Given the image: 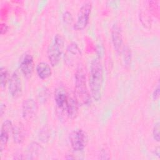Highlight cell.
<instances>
[{"mask_svg": "<svg viewBox=\"0 0 160 160\" xmlns=\"http://www.w3.org/2000/svg\"><path fill=\"white\" fill-rule=\"evenodd\" d=\"M103 83V69L99 58H94L91 64L89 73V87L91 97L95 101L101 99Z\"/></svg>", "mask_w": 160, "mask_h": 160, "instance_id": "cell-1", "label": "cell"}, {"mask_svg": "<svg viewBox=\"0 0 160 160\" xmlns=\"http://www.w3.org/2000/svg\"><path fill=\"white\" fill-rule=\"evenodd\" d=\"M75 96L79 104L89 105L91 96L86 86V74L82 66H79L75 73Z\"/></svg>", "mask_w": 160, "mask_h": 160, "instance_id": "cell-2", "label": "cell"}, {"mask_svg": "<svg viewBox=\"0 0 160 160\" xmlns=\"http://www.w3.org/2000/svg\"><path fill=\"white\" fill-rule=\"evenodd\" d=\"M63 48V38L59 34L55 35L52 42L49 45L47 51L48 58L52 66H55L59 63Z\"/></svg>", "mask_w": 160, "mask_h": 160, "instance_id": "cell-3", "label": "cell"}, {"mask_svg": "<svg viewBox=\"0 0 160 160\" xmlns=\"http://www.w3.org/2000/svg\"><path fill=\"white\" fill-rule=\"evenodd\" d=\"M69 141L72 149L75 151H82L88 141V136L85 131L81 129L74 130L69 136Z\"/></svg>", "mask_w": 160, "mask_h": 160, "instance_id": "cell-4", "label": "cell"}, {"mask_svg": "<svg viewBox=\"0 0 160 160\" xmlns=\"http://www.w3.org/2000/svg\"><path fill=\"white\" fill-rule=\"evenodd\" d=\"M92 5L90 2H84L80 8L74 29L77 31L84 29L88 25L91 11Z\"/></svg>", "mask_w": 160, "mask_h": 160, "instance_id": "cell-5", "label": "cell"}, {"mask_svg": "<svg viewBox=\"0 0 160 160\" xmlns=\"http://www.w3.org/2000/svg\"><path fill=\"white\" fill-rule=\"evenodd\" d=\"M34 64L32 56L28 53H26L21 58L19 68L22 74L27 78L31 76L34 70Z\"/></svg>", "mask_w": 160, "mask_h": 160, "instance_id": "cell-6", "label": "cell"}, {"mask_svg": "<svg viewBox=\"0 0 160 160\" xmlns=\"http://www.w3.org/2000/svg\"><path fill=\"white\" fill-rule=\"evenodd\" d=\"M9 91L11 95L14 98H18L21 94L22 83L19 75L17 72H14L10 78Z\"/></svg>", "mask_w": 160, "mask_h": 160, "instance_id": "cell-7", "label": "cell"}, {"mask_svg": "<svg viewBox=\"0 0 160 160\" xmlns=\"http://www.w3.org/2000/svg\"><path fill=\"white\" fill-rule=\"evenodd\" d=\"M38 110L36 102L32 99L24 100L22 104V116L26 120L32 119L36 114Z\"/></svg>", "mask_w": 160, "mask_h": 160, "instance_id": "cell-8", "label": "cell"}, {"mask_svg": "<svg viewBox=\"0 0 160 160\" xmlns=\"http://www.w3.org/2000/svg\"><path fill=\"white\" fill-rule=\"evenodd\" d=\"M111 39L114 49L118 53H121L122 51V36L121 27L118 23L113 24L111 29Z\"/></svg>", "mask_w": 160, "mask_h": 160, "instance_id": "cell-9", "label": "cell"}, {"mask_svg": "<svg viewBox=\"0 0 160 160\" xmlns=\"http://www.w3.org/2000/svg\"><path fill=\"white\" fill-rule=\"evenodd\" d=\"M79 104L75 95L68 94L64 109L66 110V114L69 118L73 119L78 116L79 112Z\"/></svg>", "mask_w": 160, "mask_h": 160, "instance_id": "cell-10", "label": "cell"}, {"mask_svg": "<svg viewBox=\"0 0 160 160\" xmlns=\"http://www.w3.org/2000/svg\"><path fill=\"white\" fill-rule=\"evenodd\" d=\"M12 124L11 121L5 120L1 126V134H0V151L2 152L7 145L8 142L9 133L12 130Z\"/></svg>", "mask_w": 160, "mask_h": 160, "instance_id": "cell-11", "label": "cell"}, {"mask_svg": "<svg viewBox=\"0 0 160 160\" xmlns=\"http://www.w3.org/2000/svg\"><path fill=\"white\" fill-rule=\"evenodd\" d=\"M81 49L75 42L71 43L67 48L64 58L68 64H72L81 56Z\"/></svg>", "mask_w": 160, "mask_h": 160, "instance_id": "cell-12", "label": "cell"}, {"mask_svg": "<svg viewBox=\"0 0 160 160\" xmlns=\"http://www.w3.org/2000/svg\"><path fill=\"white\" fill-rule=\"evenodd\" d=\"M68 94L66 92L65 89L59 86L58 88L54 92V100L57 106L59 108L64 109L65 106L67 102Z\"/></svg>", "mask_w": 160, "mask_h": 160, "instance_id": "cell-13", "label": "cell"}, {"mask_svg": "<svg viewBox=\"0 0 160 160\" xmlns=\"http://www.w3.org/2000/svg\"><path fill=\"white\" fill-rule=\"evenodd\" d=\"M36 72L39 78L41 79H46L51 76L52 70L50 65L46 62H39L36 68Z\"/></svg>", "mask_w": 160, "mask_h": 160, "instance_id": "cell-14", "label": "cell"}, {"mask_svg": "<svg viewBox=\"0 0 160 160\" xmlns=\"http://www.w3.org/2000/svg\"><path fill=\"white\" fill-rule=\"evenodd\" d=\"M12 132L13 134V138H14V141H16L18 143H21L23 141L24 135L21 128L18 126L13 127Z\"/></svg>", "mask_w": 160, "mask_h": 160, "instance_id": "cell-15", "label": "cell"}, {"mask_svg": "<svg viewBox=\"0 0 160 160\" xmlns=\"http://www.w3.org/2000/svg\"><path fill=\"white\" fill-rule=\"evenodd\" d=\"M8 78V72L6 69L4 67H1L0 69V84L2 88H4L6 85Z\"/></svg>", "mask_w": 160, "mask_h": 160, "instance_id": "cell-16", "label": "cell"}, {"mask_svg": "<svg viewBox=\"0 0 160 160\" xmlns=\"http://www.w3.org/2000/svg\"><path fill=\"white\" fill-rule=\"evenodd\" d=\"M124 55V63L127 65L129 66V64H131V51L129 49V48L126 46L123 48L122 51Z\"/></svg>", "mask_w": 160, "mask_h": 160, "instance_id": "cell-17", "label": "cell"}, {"mask_svg": "<svg viewBox=\"0 0 160 160\" xmlns=\"http://www.w3.org/2000/svg\"><path fill=\"white\" fill-rule=\"evenodd\" d=\"M152 134H153L154 139L158 142L159 141V122H157L156 123H155L153 128V130H152Z\"/></svg>", "mask_w": 160, "mask_h": 160, "instance_id": "cell-18", "label": "cell"}, {"mask_svg": "<svg viewBox=\"0 0 160 160\" xmlns=\"http://www.w3.org/2000/svg\"><path fill=\"white\" fill-rule=\"evenodd\" d=\"M63 20L64 21L66 22V23H71L72 21V15L70 12L66 11L64 13L63 16Z\"/></svg>", "mask_w": 160, "mask_h": 160, "instance_id": "cell-19", "label": "cell"}, {"mask_svg": "<svg viewBox=\"0 0 160 160\" xmlns=\"http://www.w3.org/2000/svg\"><path fill=\"white\" fill-rule=\"evenodd\" d=\"M159 84L158 83L157 84L156 88L154 89L153 94H152V98H153V99L154 100L158 99L159 98Z\"/></svg>", "mask_w": 160, "mask_h": 160, "instance_id": "cell-20", "label": "cell"}, {"mask_svg": "<svg viewBox=\"0 0 160 160\" xmlns=\"http://www.w3.org/2000/svg\"><path fill=\"white\" fill-rule=\"evenodd\" d=\"M8 29V26L5 23H2L1 24V34H5Z\"/></svg>", "mask_w": 160, "mask_h": 160, "instance_id": "cell-21", "label": "cell"}, {"mask_svg": "<svg viewBox=\"0 0 160 160\" xmlns=\"http://www.w3.org/2000/svg\"><path fill=\"white\" fill-rule=\"evenodd\" d=\"M5 105L3 104L2 103H1V108H0V112H1V115L2 116L3 115V113L4 112V110H5Z\"/></svg>", "mask_w": 160, "mask_h": 160, "instance_id": "cell-22", "label": "cell"}]
</instances>
